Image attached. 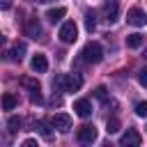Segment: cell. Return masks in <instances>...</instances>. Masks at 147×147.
<instances>
[{
  "label": "cell",
  "mask_w": 147,
  "mask_h": 147,
  "mask_svg": "<svg viewBox=\"0 0 147 147\" xmlns=\"http://www.w3.org/2000/svg\"><path fill=\"white\" fill-rule=\"evenodd\" d=\"M53 87H57L60 92H78L83 87V78L78 74H60L55 76Z\"/></svg>",
  "instance_id": "1"
},
{
  "label": "cell",
  "mask_w": 147,
  "mask_h": 147,
  "mask_svg": "<svg viewBox=\"0 0 147 147\" xmlns=\"http://www.w3.org/2000/svg\"><path fill=\"white\" fill-rule=\"evenodd\" d=\"M80 55H83L85 62H90V64H99V62L103 60V48H101V44L90 41V44H85V48H83Z\"/></svg>",
  "instance_id": "2"
},
{
  "label": "cell",
  "mask_w": 147,
  "mask_h": 147,
  "mask_svg": "<svg viewBox=\"0 0 147 147\" xmlns=\"http://www.w3.org/2000/svg\"><path fill=\"white\" fill-rule=\"evenodd\" d=\"M57 37H60L62 44H74V41L78 39V28H76V23H74V21H64L62 28H60V32H57Z\"/></svg>",
  "instance_id": "3"
},
{
  "label": "cell",
  "mask_w": 147,
  "mask_h": 147,
  "mask_svg": "<svg viewBox=\"0 0 147 147\" xmlns=\"http://www.w3.org/2000/svg\"><path fill=\"white\" fill-rule=\"evenodd\" d=\"M101 14H103V18L108 23H115L117 16H119V2L117 0H106L103 7H101Z\"/></svg>",
  "instance_id": "4"
},
{
  "label": "cell",
  "mask_w": 147,
  "mask_h": 147,
  "mask_svg": "<svg viewBox=\"0 0 147 147\" xmlns=\"http://www.w3.org/2000/svg\"><path fill=\"white\" fill-rule=\"evenodd\" d=\"M51 126L57 129V131H62V133H67V131L71 129V117H69L67 113H55V115L51 117Z\"/></svg>",
  "instance_id": "5"
},
{
  "label": "cell",
  "mask_w": 147,
  "mask_h": 147,
  "mask_svg": "<svg viewBox=\"0 0 147 147\" xmlns=\"http://www.w3.org/2000/svg\"><path fill=\"white\" fill-rule=\"evenodd\" d=\"M76 138H78V142L90 145V142H94V140H96V129H94L92 124H83V126H78Z\"/></svg>",
  "instance_id": "6"
},
{
  "label": "cell",
  "mask_w": 147,
  "mask_h": 147,
  "mask_svg": "<svg viewBox=\"0 0 147 147\" xmlns=\"http://www.w3.org/2000/svg\"><path fill=\"white\" fill-rule=\"evenodd\" d=\"M126 21H129L131 25H136V28H142V25L147 23V16H145L142 7H131L129 14H126Z\"/></svg>",
  "instance_id": "7"
},
{
  "label": "cell",
  "mask_w": 147,
  "mask_h": 147,
  "mask_svg": "<svg viewBox=\"0 0 147 147\" xmlns=\"http://www.w3.org/2000/svg\"><path fill=\"white\" fill-rule=\"evenodd\" d=\"M140 142H142V138H140V133H138L136 129H129V131L119 138V145H122V147H138Z\"/></svg>",
  "instance_id": "8"
},
{
  "label": "cell",
  "mask_w": 147,
  "mask_h": 147,
  "mask_svg": "<svg viewBox=\"0 0 147 147\" xmlns=\"http://www.w3.org/2000/svg\"><path fill=\"white\" fill-rule=\"evenodd\" d=\"M25 37H30V39H37V37H41V25H39V21L34 18V16H30L28 21H25Z\"/></svg>",
  "instance_id": "9"
},
{
  "label": "cell",
  "mask_w": 147,
  "mask_h": 147,
  "mask_svg": "<svg viewBox=\"0 0 147 147\" xmlns=\"http://www.w3.org/2000/svg\"><path fill=\"white\" fill-rule=\"evenodd\" d=\"M23 55H25V44H23V41H16V44L7 51V55H5V57H7L9 62H21V60H23Z\"/></svg>",
  "instance_id": "10"
},
{
  "label": "cell",
  "mask_w": 147,
  "mask_h": 147,
  "mask_svg": "<svg viewBox=\"0 0 147 147\" xmlns=\"http://www.w3.org/2000/svg\"><path fill=\"white\" fill-rule=\"evenodd\" d=\"M30 67H32V71H37V74L48 71V60H46V55H44V53H34L32 60H30Z\"/></svg>",
  "instance_id": "11"
},
{
  "label": "cell",
  "mask_w": 147,
  "mask_h": 147,
  "mask_svg": "<svg viewBox=\"0 0 147 147\" xmlns=\"http://www.w3.org/2000/svg\"><path fill=\"white\" fill-rule=\"evenodd\" d=\"M74 110H76L78 117H90L92 115V103L87 99H78V101H74Z\"/></svg>",
  "instance_id": "12"
},
{
  "label": "cell",
  "mask_w": 147,
  "mask_h": 147,
  "mask_svg": "<svg viewBox=\"0 0 147 147\" xmlns=\"http://www.w3.org/2000/svg\"><path fill=\"white\" fill-rule=\"evenodd\" d=\"M0 106H2V110H14L18 106V96L14 92H5L2 99H0Z\"/></svg>",
  "instance_id": "13"
},
{
  "label": "cell",
  "mask_w": 147,
  "mask_h": 147,
  "mask_svg": "<svg viewBox=\"0 0 147 147\" xmlns=\"http://www.w3.org/2000/svg\"><path fill=\"white\" fill-rule=\"evenodd\" d=\"M67 14V9L64 7H53V9H48L46 11V18L51 21V23H57V21H62V16Z\"/></svg>",
  "instance_id": "14"
},
{
  "label": "cell",
  "mask_w": 147,
  "mask_h": 147,
  "mask_svg": "<svg viewBox=\"0 0 147 147\" xmlns=\"http://www.w3.org/2000/svg\"><path fill=\"white\" fill-rule=\"evenodd\" d=\"M142 44H145V37H142L140 32H133V34L126 37V46H129V48H140Z\"/></svg>",
  "instance_id": "15"
},
{
  "label": "cell",
  "mask_w": 147,
  "mask_h": 147,
  "mask_svg": "<svg viewBox=\"0 0 147 147\" xmlns=\"http://www.w3.org/2000/svg\"><path fill=\"white\" fill-rule=\"evenodd\" d=\"M21 85H23V87H28L30 92H39V90H41L39 80H37V78H28V76H25V78H21Z\"/></svg>",
  "instance_id": "16"
},
{
  "label": "cell",
  "mask_w": 147,
  "mask_h": 147,
  "mask_svg": "<svg viewBox=\"0 0 147 147\" xmlns=\"http://www.w3.org/2000/svg\"><path fill=\"white\" fill-rule=\"evenodd\" d=\"M85 28H87L90 32L96 28V14H94V11H90V9L85 11Z\"/></svg>",
  "instance_id": "17"
},
{
  "label": "cell",
  "mask_w": 147,
  "mask_h": 147,
  "mask_svg": "<svg viewBox=\"0 0 147 147\" xmlns=\"http://www.w3.org/2000/svg\"><path fill=\"white\" fill-rule=\"evenodd\" d=\"M7 126H9V131H11V133H16V131H21V126H23V119H21V117H9Z\"/></svg>",
  "instance_id": "18"
},
{
  "label": "cell",
  "mask_w": 147,
  "mask_h": 147,
  "mask_svg": "<svg viewBox=\"0 0 147 147\" xmlns=\"http://www.w3.org/2000/svg\"><path fill=\"white\" fill-rule=\"evenodd\" d=\"M34 129H37V131H39L46 140H51V138H53V133L48 131V124H46V122H37V124H34Z\"/></svg>",
  "instance_id": "19"
},
{
  "label": "cell",
  "mask_w": 147,
  "mask_h": 147,
  "mask_svg": "<svg viewBox=\"0 0 147 147\" xmlns=\"http://www.w3.org/2000/svg\"><path fill=\"white\" fill-rule=\"evenodd\" d=\"M106 131H108V133H117V131H119V122H117V119H108Z\"/></svg>",
  "instance_id": "20"
},
{
  "label": "cell",
  "mask_w": 147,
  "mask_h": 147,
  "mask_svg": "<svg viewBox=\"0 0 147 147\" xmlns=\"http://www.w3.org/2000/svg\"><path fill=\"white\" fill-rule=\"evenodd\" d=\"M136 115H138V117H145V115H147V103H145V101H140V103L136 106Z\"/></svg>",
  "instance_id": "21"
},
{
  "label": "cell",
  "mask_w": 147,
  "mask_h": 147,
  "mask_svg": "<svg viewBox=\"0 0 147 147\" xmlns=\"http://www.w3.org/2000/svg\"><path fill=\"white\" fill-rule=\"evenodd\" d=\"M138 80H140V85H142V87L147 85V71H145V69H140V71H138Z\"/></svg>",
  "instance_id": "22"
},
{
  "label": "cell",
  "mask_w": 147,
  "mask_h": 147,
  "mask_svg": "<svg viewBox=\"0 0 147 147\" xmlns=\"http://www.w3.org/2000/svg\"><path fill=\"white\" fill-rule=\"evenodd\" d=\"M94 96H96V99H103V101H106V87H96V90H94Z\"/></svg>",
  "instance_id": "23"
},
{
  "label": "cell",
  "mask_w": 147,
  "mask_h": 147,
  "mask_svg": "<svg viewBox=\"0 0 147 147\" xmlns=\"http://www.w3.org/2000/svg\"><path fill=\"white\" fill-rule=\"evenodd\" d=\"M0 9H11V0H0Z\"/></svg>",
  "instance_id": "24"
},
{
  "label": "cell",
  "mask_w": 147,
  "mask_h": 147,
  "mask_svg": "<svg viewBox=\"0 0 147 147\" xmlns=\"http://www.w3.org/2000/svg\"><path fill=\"white\" fill-rule=\"evenodd\" d=\"M23 145H25V147H32V145H34V140H32V138H28V140H23Z\"/></svg>",
  "instance_id": "25"
},
{
  "label": "cell",
  "mask_w": 147,
  "mask_h": 147,
  "mask_svg": "<svg viewBox=\"0 0 147 147\" xmlns=\"http://www.w3.org/2000/svg\"><path fill=\"white\" fill-rule=\"evenodd\" d=\"M0 46H5V34L0 32Z\"/></svg>",
  "instance_id": "26"
},
{
  "label": "cell",
  "mask_w": 147,
  "mask_h": 147,
  "mask_svg": "<svg viewBox=\"0 0 147 147\" xmlns=\"http://www.w3.org/2000/svg\"><path fill=\"white\" fill-rule=\"evenodd\" d=\"M39 2H53V0H39Z\"/></svg>",
  "instance_id": "27"
}]
</instances>
